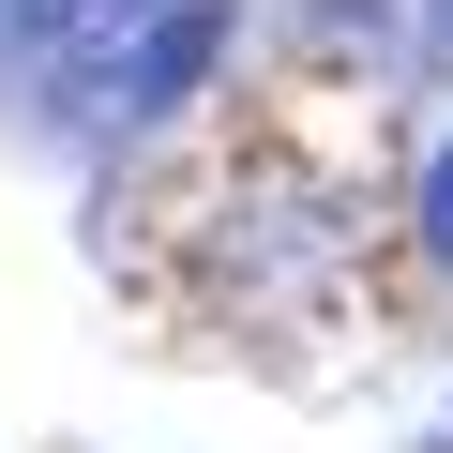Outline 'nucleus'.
<instances>
[{
    "mask_svg": "<svg viewBox=\"0 0 453 453\" xmlns=\"http://www.w3.org/2000/svg\"><path fill=\"white\" fill-rule=\"evenodd\" d=\"M196 76H211V0H181V16H151V31L121 46V91H106V106H121V121H166Z\"/></svg>",
    "mask_w": 453,
    "mask_h": 453,
    "instance_id": "obj_1",
    "label": "nucleus"
},
{
    "mask_svg": "<svg viewBox=\"0 0 453 453\" xmlns=\"http://www.w3.org/2000/svg\"><path fill=\"white\" fill-rule=\"evenodd\" d=\"M16 16H31L46 46H121V31L151 16V0H16Z\"/></svg>",
    "mask_w": 453,
    "mask_h": 453,
    "instance_id": "obj_2",
    "label": "nucleus"
},
{
    "mask_svg": "<svg viewBox=\"0 0 453 453\" xmlns=\"http://www.w3.org/2000/svg\"><path fill=\"white\" fill-rule=\"evenodd\" d=\"M408 226H423V257H438V273H453V136H438V151H423V196H408Z\"/></svg>",
    "mask_w": 453,
    "mask_h": 453,
    "instance_id": "obj_3",
    "label": "nucleus"
}]
</instances>
